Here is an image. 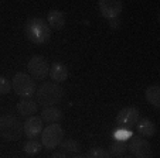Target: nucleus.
<instances>
[{
    "instance_id": "9b49d317",
    "label": "nucleus",
    "mask_w": 160,
    "mask_h": 158,
    "mask_svg": "<svg viewBox=\"0 0 160 158\" xmlns=\"http://www.w3.org/2000/svg\"><path fill=\"white\" fill-rule=\"evenodd\" d=\"M48 75H50V78H51L55 84H62V82H65L67 79H68L70 72H68V68H67L64 64L54 62L51 66H50Z\"/></svg>"
},
{
    "instance_id": "5701e85b",
    "label": "nucleus",
    "mask_w": 160,
    "mask_h": 158,
    "mask_svg": "<svg viewBox=\"0 0 160 158\" xmlns=\"http://www.w3.org/2000/svg\"><path fill=\"white\" fill-rule=\"evenodd\" d=\"M109 24H111L112 28H118L121 21H119V18H113V20H109Z\"/></svg>"
},
{
    "instance_id": "a878e982",
    "label": "nucleus",
    "mask_w": 160,
    "mask_h": 158,
    "mask_svg": "<svg viewBox=\"0 0 160 158\" xmlns=\"http://www.w3.org/2000/svg\"><path fill=\"white\" fill-rule=\"evenodd\" d=\"M121 158H135V157H132V155H122Z\"/></svg>"
},
{
    "instance_id": "dca6fc26",
    "label": "nucleus",
    "mask_w": 160,
    "mask_h": 158,
    "mask_svg": "<svg viewBox=\"0 0 160 158\" xmlns=\"http://www.w3.org/2000/svg\"><path fill=\"white\" fill-rule=\"evenodd\" d=\"M146 96V100L153 106V108L159 109L160 108V86L159 85H152L146 89L145 92Z\"/></svg>"
},
{
    "instance_id": "2eb2a0df",
    "label": "nucleus",
    "mask_w": 160,
    "mask_h": 158,
    "mask_svg": "<svg viewBox=\"0 0 160 158\" xmlns=\"http://www.w3.org/2000/svg\"><path fill=\"white\" fill-rule=\"evenodd\" d=\"M136 128H138V133L143 137H153L156 134V124H154L152 120L149 119H142L136 123Z\"/></svg>"
},
{
    "instance_id": "412c9836",
    "label": "nucleus",
    "mask_w": 160,
    "mask_h": 158,
    "mask_svg": "<svg viewBox=\"0 0 160 158\" xmlns=\"http://www.w3.org/2000/svg\"><path fill=\"white\" fill-rule=\"evenodd\" d=\"M85 157L87 158H112V155L109 154V151L101 148V147H94V148H91L87 152Z\"/></svg>"
},
{
    "instance_id": "f03ea898",
    "label": "nucleus",
    "mask_w": 160,
    "mask_h": 158,
    "mask_svg": "<svg viewBox=\"0 0 160 158\" xmlns=\"http://www.w3.org/2000/svg\"><path fill=\"white\" fill-rule=\"evenodd\" d=\"M24 31L27 38L34 44H44L51 37V28L44 18L33 17L26 23Z\"/></svg>"
},
{
    "instance_id": "4be33fe9",
    "label": "nucleus",
    "mask_w": 160,
    "mask_h": 158,
    "mask_svg": "<svg viewBox=\"0 0 160 158\" xmlns=\"http://www.w3.org/2000/svg\"><path fill=\"white\" fill-rule=\"evenodd\" d=\"M12 90V82L4 76H0V95H7Z\"/></svg>"
},
{
    "instance_id": "7ed1b4c3",
    "label": "nucleus",
    "mask_w": 160,
    "mask_h": 158,
    "mask_svg": "<svg viewBox=\"0 0 160 158\" xmlns=\"http://www.w3.org/2000/svg\"><path fill=\"white\" fill-rule=\"evenodd\" d=\"M0 134L7 141H17L23 136V123L13 114L0 116Z\"/></svg>"
},
{
    "instance_id": "aec40b11",
    "label": "nucleus",
    "mask_w": 160,
    "mask_h": 158,
    "mask_svg": "<svg viewBox=\"0 0 160 158\" xmlns=\"http://www.w3.org/2000/svg\"><path fill=\"white\" fill-rule=\"evenodd\" d=\"M113 140L115 141H126L130 140V137H133V133L130 131V128H121L118 127V130L113 131Z\"/></svg>"
},
{
    "instance_id": "423d86ee",
    "label": "nucleus",
    "mask_w": 160,
    "mask_h": 158,
    "mask_svg": "<svg viewBox=\"0 0 160 158\" xmlns=\"http://www.w3.org/2000/svg\"><path fill=\"white\" fill-rule=\"evenodd\" d=\"M128 150L132 152L135 158H152L153 157V148H152L149 140L143 137H130Z\"/></svg>"
},
{
    "instance_id": "f3484780",
    "label": "nucleus",
    "mask_w": 160,
    "mask_h": 158,
    "mask_svg": "<svg viewBox=\"0 0 160 158\" xmlns=\"http://www.w3.org/2000/svg\"><path fill=\"white\" fill-rule=\"evenodd\" d=\"M60 148L62 150V152H70V154H77V152L81 151V146L77 140L74 138H65V140L61 141Z\"/></svg>"
},
{
    "instance_id": "393cba45",
    "label": "nucleus",
    "mask_w": 160,
    "mask_h": 158,
    "mask_svg": "<svg viewBox=\"0 0 160 158\" xmlns=\"http://www.w3.org/2000/svg\"><path fill=\"white\" fill-rule=\"evenodd\" d=\"M74 158H87V157H85V155H82V154H79V155H75Z\"/></svg>"
},
{
    "instance_id": "4468645a",
    "label": "nucleus",
    "mask_w": 160,
    "mask_h": 158,
    "mask_svg": "<svg viewBox=\"0 0 160 158\" xmlns=\"http://www.w3.org/2000/svg\"><path fill=\"white\" fill-rule=\"evenodd\" d=\"M41 120L45 123H50V124H52V123H57L60 122L61 119L64 117L62 112H61V109L55 108V106H50V108H44L41 112Z\"/></svg>"
},
{
    "instance_id": "b1692460",
    "label": "nucleus",
    "mask_w": 160,
    "mask_h": 158,
    "mask_svg": "<svg viewBox=\"0 0 160 158\" xmlns=\"http://www.w3.org/2000/svg\"><path fill=\"white\" fill-rule=\"evenodd\" d=\"M51 158H68L65 155V152H62V151H57V152H54V154L51 155Z\"/></svg>"
},
{
    "instance_id": "f257e3e1",
    "label": "nucleus",
    "mask_w": 160,
    "mask_h": 158,
    "mask_svg": "<svg viewBox=\"0 0 160 158\" xmlns=\"http://www.w3.org/2000/svg\"><path fill=\"white\" fill-rule=\"evenodd\" d=\"M64 88L55 82H44L36 90V100L38 106L50 108L60 103L64 98Z\"/></svg>"
},
{
    "instance_id": "6ab92c4d",
    "label": "nucleus",
    "mask_w": 160,
    "mask_h": 158,
    "mask_svg": "<svg viewBox=\"0 0 160 158\" xmlns=\"http://www.w3.org/2000/svg\"><path fill=\"white\" fill-rule=\"evenodd\" d=\"M23 150H24L26 154L34 155V154H38V152L42 150V144L40 143V141H37L36 138H31V140H28L27 143L24 144Z\"/></svg>"
},
{
    "instance_id": "a211bd4d",
    "label": "nucleus",
    "mask_w": 160,
    "mask_h": 158,
    "mask_svg": "<svg viewBox=\"0 0 160 158\" xmlns=\"http://www.w3.org/2000/svg\"><path fill=\"white\" fill-rule=\"evenodd\" d=\"M128 151V144L126 141H113L109 147V154L113 157H122L125 155V152Z\"/></svg>"
},
{
    "instance_id": "39448f33",
    "label": "nucleus",
    "mask_w": 160,
    "mask_h": 158,
    "mask_svg": "<svg viewBox=\"0 0 160 158\" xmlns=\"http://www.w3.org/2000/svg\"><path fill=\"white\" fill-rule=\"evenodd\" d=\"M64 134L65 131L58 123H52V124L45 126L41 131V141L42 147L47 150H54L61 144L64 140Z\"/></svg>"
},
{
    "instance_id": "0eeeda50",
    "label": "nucleus",
    "mask_w": 160,
    "mask_h": 158,
    "mask_svg": "<svg viewBox=\"0 0 160 158\" xmlns=\"http://www.w3.org/2000/svg\"><path fill=\"white\" fill-rule=\"evenodd\" d=\"M27 69H28V72H30L33 79L41 81V79L47 78V75H48L50 65L42 55H34V57H31L30 61H28Z\"/></svg>"
},
{
    "instance_id": "20e7f679",
    "label": "nucleus",
    "mask_w": 160,
    "mask_h": 158,
    "mask_svg": "<svg viewBox=\"0 0 160 158\" xmlns=\"http://www.w3.org/2000/svg\"><path fill=\"white\" fill-rule=\"evenodd\" d=\"M12 89L17 96L23 99H28L36 95V82L28 74L24 72H17L13 76L12 81Z\"/></svg>"
},
{
    "instance_id": "6e6552de",
    "label": "nucleus",
    "mask_w": 160,
    "mask_h": 158,
    "mask_svg": "<svg viewBox=\"0 0 160 158\" xmlns=\"http://www.w3.org/2000/svg\"><path fill=\"white\" fill-rule=\"evenodd\" d=\"M140 113L139 110L133 106H128L123 108L116 116V124L121 128H130L133 126H136V123L139 122Z\"/></svg>"
},
{
    "instance_id": "ddd939ff",
    "label": "nucleus",
    "mask_w": 160,
    "mask_h": 158,
    "mask_svg": "<svg viewBox=\"0 0 160 158\" xmlns=\"http://www.w3.org/2000/svg\"><path fill=\"white\" fill-rule=\"evenodd\" d=\"M47 23H48L50 28L62 30L65 26V16L61 10H50L48 16H47Z\"/></svg>"
},
{
    "instance_id": "9d476101",
    "label": "nucleus",
    "mask_w": 160,
    "mask_h": 158,
    "mask_svg": "<svg viewBox=\"0 0 160 158\" xmlns=\"http://www.w3.org/2000/svg\"><path fill=\"white\" fill-rule=\"evenodd\" d=\"M42 128H44V122L41 120V117L34 114V116L27 117V120L24 122V124H23V133L26 134V137H28L31 140V138H36L41 134Z\"/></svg>"
},
{
    "instance_id": "1a4fd4ad",
    "label": "nucleus",
    "mask_w": 160,
    "mask_h": 158,
    "mask_svg": "<svg viewBox=\"0 0 160 158\" xmlns=\"http://www.w3.org/2000/svg\"><path fill=\"white\" fill-rule=\"evenodd\" d=\"M99 12L108 20H113V18H119V14L122 13L123 4L121 0H99Z\"/></svg>"
},
{
    "instance_id": "f8f14e48",
    "label": "nucleus",
    "mask_w": 160,
    "mask_h": 158,
    "mask_svg": "<svg viewBox=\"0 0 160 158\" xmlns=\"http://www.w3.org/2000/svg\"><path fill=\"white\" fill-rule=\"evenodd\" d=\"M37 110H38V104H37V102L31 100V99H23L17 103V112L23 117L34 116L37 113Z\"/></svg>"
}]
</instances>
